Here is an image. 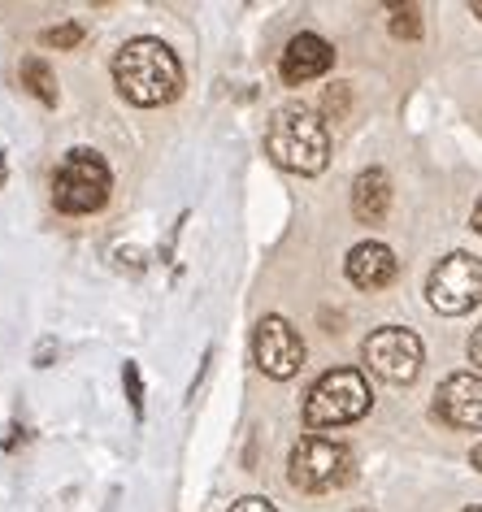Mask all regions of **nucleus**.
Segmentation results:
<instances>
[{
	"mask_svg": "<svg viewBox=\"0 0 482 512\" xmlns=\"http://www.w3.org/2000/svg\"><path fill=\"white\" fill-rule=\"evenodd\" d=\"M326 109H331L335 118H339V113H344V83H339V92H331V96H326Z\"/></svg>",
	"mask_w": 482,
	"mask_h": 512,
	"instance_id": "obj_19",
	"label": "nucleus"
},
{
	"mask_svg": "<svg viewBox=\"0 0 482 512\" xmlns=\"http://www.w3.org/2000/svg\"><path fill=\"white\" fill-rule=\"evenodd\" d=\"M435 413L456 430H482V374H452L435 391Z\"/></svg>",
	"mask_w": 482,
	"mask_h": 512,
	"instance_id": "obj_9",
	"label": "nucleus"
},
{
	"mask_svg": "<svg viewBox=\"0 0 482 512\" xmlns=\"http://www.w3.org/2000/svg\"><path fill=\"white\" fill-rule=\"evenodd\" d=\"M109 191H113V174L92 148H70L53 170V204L70 217L100 213L109 204Z\"/></svg>",
	"mask_w": 482,
	"mask_h": 512,
	"instance_id": "obj_4",
	"label": "nucleus"
},
{
	"mask_svg": "<svg viewBox=\"0 0 482 512\" xmlns=\"http://www.w3.org/2000/svg\"><path fill=\"white\" fill-rule=\"evenodd\" d=\"M391 35L396 40H422V14L413 5H396L391 9Z\"/></svg>",
	"mask_w": 482,
	"mask_h": 512,
	"instance_id": "obj_14",
	"label": "nucleus"
},
{
	"mask_svg": "<svg viewBox=\"0 0 482 512\" xmlns=\"http://www.w3.org/2000/svg\"><path fill=\"white\" fill-rule=\"evenodd\" d=\"M113 83H118V92L131 100V105L157 109V105L179 100L183 66L170 44L152 40V35H139V40H126L122 53L113 57Z\"/></svg>",
	"mask_w": 482,
	"mask_h": 512,
	"instance_id": "obj_1",
	"label": "nucleus"
},
{
	"mask_svg": "<svg viewBox=\"0 0 482 512\" xmlns=\"http://www.w3.org/2000/svg\"><path fill=\"white\" fill-rule=\"evenodd\" d=\"M252 361H257V369L265 378H274V382H287V378H296L300 374V365H304V339H300V330L287 322V317H261L257 330H252Z\"/></svg>",
	"mask_w": 482,
	"mask_h": 512,
	"instance_id": "obj_8",
	"label": "nucleus"
},
{
	"mask_svg": "<svg viewBox=\"0 0 482 512\" xmlns=\"http://www.w3.org/2000/svg\"><path fill=\"white\" fill-rule=\"evenodd\" d=\"M391 209V178L378 170V165H370V170L357 174V183H352V213L361 217V222H383Z\"/></svg>",
	"mask_w": 482,
	"mask_h": 512,
	"instance_id": "obj_12",
	"label": "nucleus"
},
{
	"mask_svg": "<svg viewBox=\"0 0 482 512\" xmlns=\"http://www.w3.org/2000/svg\"><path fill=\"white\" fill-rule=\"evenodd\" d=\"M126 391H131L135 413H144V400H139V369H135V365H126Z\"/></svg>",
	"mask_w": 482,
	"mask_h": 512,
	"instance_id": "obj_17",
	"label": "nucleus"
},
{
	"mask_svg": "<svg viewBox=\"0 0 482 512\" xmlns=\"http://www.w3.org/2000/svg\"><path fill=\"white\" fill-rule=\"evenodd\" d=\"M344 270H348V283H352V287H361V291H383V287L396 283L400 261H396V252H391L387 243L365 239V243H357V248L348 252Z\"/></svg>",
	"mask_w": 482,
	"mask_h": 512,
	"instance_id": "obj_11",
	"label": "nucleus"
},
{
	"mask_svg": "<svg viewBox=\"0 0 482 512\" xmlns=\"http://www.w3.org/2000/svg\"><path fill=\"white\" fill-rule=\"evenodd\" d=\"M465 512H482V508H465Z\"/></svg>",
	"mask_w": 482,
	"mask_h": 512,
	"instance_id": "obj_23",
	"label": "nucleus"
},
{
	"mask_svg": "<svg viewBox=\"0 0 482 512\" xmlns=\"http://www.w3.org/2000/svg\"><path fill=\"white\" fill-rule=\"evenodd\" d=\"M469 460H474V469H482V443L474 447V452H469Z\"/></svg>",
	"mask_w": 482,
	"mask_h": 512,
	"instance_id": "obj_21",
	"label": "nucleus"
},
{
	"mask_svg": "<svg viewBox=\"0 0 482 512\" xmlns=\"http://www.w3.org/2000/svg\"><path fill=\"white\" fill-rule=\"evenodd\" d=\"M40 44L44 48H79L83 44V27L79 22H61V27H48L40 35Z\"/></svg>",
	"mask_w": 482,
	"mask_h": 512,
	"instance_id": "obj_15",
	"label": "nucleus"
},
{
	"mask_svg": "<svg viewBox=\"0 0 482 512\" xmlns=\"http://www.w3.org/2000/svg\"><path fill=\"white\" fill-rule=\"evenodd\" d=\"M265 152L274 157V165H283L291 174H322L326 161H331V135H326V122L313 109L287 105L270 118Z\"/></svg>",
	"mask_w": 482,
	"mask_h": 512,
	"instance_id": "obj_2",
	"label": "nucleus"
},
{
	"mask_svg": "<svg viewBox=\"0 0 482 512\" xmlns=\"http://www.w3.org/2000/svg\"><path fill=\"white\" fill-rule=\"evenodd\" d=\"M469 361H474L482 369V326L474 330V339H469Z\"/></svg>",
	"mask_w": 482,
	"mask_h": 512,
	"instance_id": "obj_18",
	"label": "nucleus"
},
{
	"mask_svg": "<svg viewBox=\"0 0 482 512\" xmlns=\"http://www.w3.org/2000/svg\"><path fill=\"white\" fill-rule=\"evenodd\" d=\"M426 300L443 317H461L482 304V261L469 252H448L426 278Z\"/></svg>",
	"mask_w": 482,
	"mask_h": 512,
	"instance_id": "obj_6",
	"label": "nucleus"
},
{
	"mask_svg": "<svg viewBox=\"0 0 482 512\" xmlns=\"http://www.w3.org/2000/svg\"><path fill=\"white\" fill-rule=\"evenodd\" d=\"M287 478L304 495H326L339 491L352 478V452L339 439H322V434H304L287 456Z\"/></svg>",
	"mask_w": 482,
	"mask_h": 512,
	"instance_id": "obj_5",
	"label": "nucleus"
},
{
	"mask_svg": "<svg viewBox=\"0 0 482 512\" xmlns=\"http://www.w3.org/2000/svg\"><path fill=\"white\" fill-rule=\"evenodd\" d=\"M231 512H278V508L261 495H248V499H239V504H231Z\"/></svg>",
	"mask_w": 482,
	"mask_h": 512,
	"instance_id": "obj_16",
	"label": "nucleus"
},
{
	"mask_svg": "<svg viewBox=\"0 0 482 512\" xmlns=\"http://www.w3.org/2000/svg\"><path fill=\"white\" fill-rule=\"evenodd\" d=\"M335 66V48L322 40V35L313 31H300L296 40L283 48V61H278V74H283V83L300 87V83H313L322 79L326 70Z\"/></svg>",
	"mask_w": 482,
	"mask_h": 512,
	"instance_id": "obj_10",
	"label": "nucleus"
},
{
	"mask_svg": "<svg viewBox=\"0 0 482 512\" xmlns=\"http://www.w3.org/2000/svg\"><path fill=\"white\" fill-rule=\"evenodd\" d=\"M357 512H370V508H357Z\"/></svg>",
	"mask_w": 482,
	"mask_h": 512,
	"instance_id": "obj_24",
	"label": "nucleus"
},
{
	"mask_svg": "<svg viewBox=\"0 0 482 512\" xmlns=\"http://www.w3.org/2000/svg\"><path fill=\"white\" fill-rule=\"evenodd\" d=\"M474 230H478V235H482V200L474 204Z\"/></svg>",
	"mask_w": 482,
	"mask_h": 512,
	"instance_id": "obj_20",
	"label": "nucleus"
},
{
	"mask_svg": "<svg viewBox=\"0 0 482 512\" xmlns=\"http://www.w3.org/2000/svg\"><path fill=\"white\" fill-rule=\"evenodd\" d=\"M374 395L361 369H331L322 374L304 395V421L313 430H335V426H352L370 413Z\"/></svg>",
	"mask_w": 482,
	"mask_h": 512,
	"instance_id": "obj_3",
	"label": "nucleus"
},
{
	"mask_svg": "<svg viewBox=\"0 0 482 512\" xmlns=\"http://www.w3.org/2000/svg\"><path fill=\"white\" fill-rule=\"evenodd\" d=\"M469 9H474V14H478V18H482V0H474V5H469Z\"/></svg>",
	"mask_w": 482,
	"mask_h": 512,
	"instance_id": "obj_22",
	"label": "nucleus"
},
{
	"mask_svg": "<svg viewBox=\"0 0 482 512\" xmlns=\"http://www.w3.org/2000/svg\"><path fill=\"white\" fill-rule=\"evenodd\" d=\"M361 356H365V365H370V374L391 382V387H409V382L422 374V361H426L422 339L404 326H378L374 335L365 339Z\"/></svg>",
	"mask_w": 482,
	"mask_h": 512,
	"instance_id": "obj_7",
	"label": "nucleus"
},
{
	"mask_svg": "<svg viewBox=\"0 0 482 512\" xmlns=\"http://www.w3.org/2000/svg\"><path fill=\"white\" fill-rule=\"evenodd\" d=\"M22 87H27L35 100H44V105H57V74L48 70L44 57H27V61H22Z\"/></svg>",
	"mask_w": 482,
	"mask_h": 512,
	"instance_id": "obj_13",
	"label": "nucleus"
}]
</instances>
